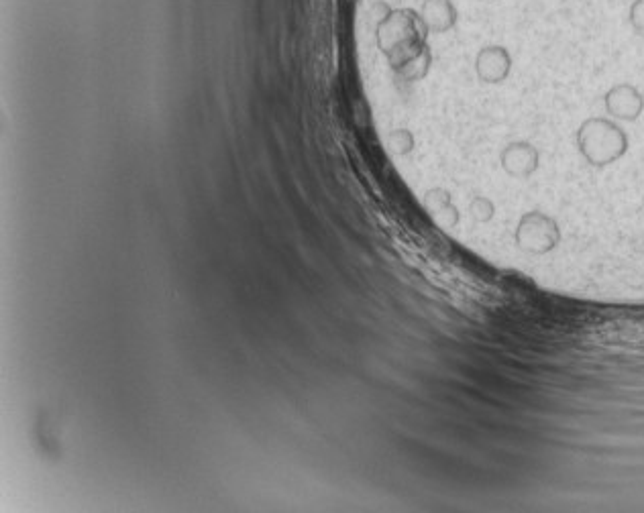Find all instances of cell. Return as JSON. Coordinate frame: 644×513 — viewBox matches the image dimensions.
<instances>
[{
    "instance_id": "obj_2",
    "label": "cell",
    "mask_w": 644,
    "mask_h": 513,
    "mask_svg": "<svg viewBox=\"0 0 644 513\" xmlns=\"http://www.w3.org/2000/svg\"><path fill=\"white\" fill-rule=\"evenodd\" d=\"M516 241L528 253H534V255L549 253L561 241L559 224L543 212H528L522 216L518 224Z\"/></svg>"
},
{
    "instance_id": "obj_4",
    "label": "cell",
    "mask_w": 644,
    "mask_h": 513,
    "mask_svg": "<svg viewBox=\"0 0 644 513\" xmlns=\"http://www.w3.org/2000/svg\"><path fill=\"white\" fill-rule=\"evenodd\" d=\"M608 114L618 121H636L644 110L642 94L630 84H618L610 88L604 96Z\"/></svg>"
},
{
    "instance_id": "obj_1",
    "label": "cell",
    "mask_w": 644,
    "mask_h": 513,
    "mask_svg": "<svg viewBox=\"0 0 644 513\" xmlns=\"http://www.w3.org/2000/svg\"><path fill=\"white\" fill-rule=\"evenodd\" d=\"M577 147L587 163L606 167L628 151V137L608 119H587L577 131Z\"/></svg>"
},
{
    "instance_id": "obj_7",
    "label": "cell",
    "mask_w": 644,
    "mask_h": 513,
    "mask_svg": "<svg viewBox=\"0 0 644 513\" xmlns=\"http://www.w3.org/2000/svg\"><path fill=\"white\" fill-rule=\"evenodd\" d=\"M630 25L636 35L644 37V0H634L630 7Z\"/></svg>"
},
{
    "instance_id": "obj_3",
    "label": "cell",
    "mask_w": 644,
    "mask_h": 513,
    "mask_svg": "<svg viewBox=\"0 0 644 513\" xmlns=\"http://www.w3.org/2000/svg\"><path fill=\"white\" fill-rule=\"evenodd\" d=\"M512 70V57L506 47L490 45L483 47L475 57L477 78L486 84H500Z\"/></svg>"
},
{
    "instance_id": "obj_6",
    "label": "cell",
    "mask_w": 644,
    "mask_h": 513,
    "mask_svg": "<svg viewBox=\"0 0 644 513\" xmlns=\"http://www.w3.org/2000/svg\"><path fill=\"white\" fill-rule=\"evenodd\" d=\"M471 212H473V216L477 218V220H481V222H486V220H490L492 216H494V204L488 200V198H475L473 200V204H471Z\"/></svg>"
},
{
    "instance_id": "obj_5",
    "label": "cell",
    "mask_w": 644,
    "mask_h": 513,
    "mask_svg": "<svg viewBox=\"0 0 644 513\" xmlns=\"http://www.w3.org/2000/svg\"><path fill=\"white\" fill-rule=\"evenodd\" d=\"M541 155L530 143H510L502 151V167L512 178H530L539 169Z\"/></svg>"
},
{
    "instance_id": "obj_8",
    "label": "cell",
    "mask_w": 644,
    "mask_h": 513,
    "mask_svg": "<svg viewBox=\"0 0 644 513\" xmlns=\"http://www.w3.org/2000/svg\"><path fill=\"white\" fill-rule=\"evenodd\" d=\"M481 3H488V0H481Z\"/></svg>"
}]
</instances>
